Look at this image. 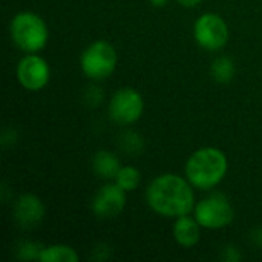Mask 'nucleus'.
I'll return each mask as SVG.
<instances>
[{
    "label": "nucleus",
    "instance_id": "12",
    "mask_svg": "<svg viewBox=\"0 0 262 262\" xmlns=\"http://www.w3.org/2000/svg\"><path fill=\"white\" fill-rule=\"evenodd\" d=\"M92 166H94V172L100 177V178H104V180H112L117 177V173L120 172V161L118 158L107 152V150H100L95 154L94 157V161H92Z\"/></svg>",
    "mask_w": 262,
    "mask_h": 262
},
{
    "label": "nucleus",
    "instance_id": "13",
    "mask_svg": "<svg viewBox=\"0 0 262 262\" xmlns=\"http://www.w3.org/2000/svg\"><path fill=\"white\" fill-rule=\"evenodd\" d=\"M78 255L77 252L64 244H54L49 247H45L40 259L41 262H78Z\"/></svg>",
    "mask_w": 262,
    "mask_h": 262
},
{
    "label": "nucleus",
    "instance_id": "16",
    "mask_svg": "<svg viewBox=\"0 0 262 262\" xmlns=\"http://www.w3.org/2000/svg\"><path fill=\"white\" fill-rule=\"evenodd\" d=\"M43 246L37 244V243H29L25 241L17 247V256L21 261H32V259H40V255L43 252Z\"/></svg>",
    "mask_w": 262,
    "mask_h": 262
},
{
    "label": "nucleus",
    "instance_id": "14",
    "mask_svg": "<svg viewBox=\"0 0 262 262\" xmlns=\"http://www.w3.org/2000/svg\"><path fill=\"white\" fill-rule=\"evenodd\" d=\"M212 75L218 83H229L235 77V63L229 57H218L212 63Z\"/></svg>",
    "mask_w": 262,
    "mask_h": 262
},
{
    "label": "nucleus",
    "instance_id": "9",
    "mask_svg": "<svg viewBox=\"0 0 262 262\" xmlns=\"http://www.w3.org/2000/svg\"><path fill=\"white\" fill-rule=\"evenodd\" d=\"M126 206V190L117 183L103 186L92 201V210L98 218H114Z\"/></svg>",
    "mask_w": 262,
    "mask_h": 262
},
{
    "label": "nucleus",
    "instance_id": "7",
    "mask_svg": "<svg viewBox=\"0 0 262 262\" xmlns=\"http://www.w3.org/2000/svg\"><path fill=\"white\" fill-rule=\"evenodd\" d=\"M144 109L143 97L132 88L117 91L109 104L111 118L120 124H132L140 120Z\"/></svg>",
    "mask_w": 262,
    "mask_h": 262
},
{
    "label": "nucleus",
    "instance_id": "1",
    "mask_svg": "<svg viewBox=\"0 0 262 262\" xmlns=\"http://www.w3.org/2000/svg\"><path fill=\"white\" fill-rule=\"evenodd\" d=\"M146 198L152 210L167 218H180L190 213L195 207L192 186L175 173H164L155 178Z\"/></svg>",
    "mask_w": 262,
    "mask_h": 262
},
{
    "label": "nucleus",
    "instance_id": "19",
    "mask_svg": "<svg viewBox=\"0 0 262 262\" xmlns=\"http://www.w3.org/2000/svg\"><path fill=\"white\" fill-rule=\"evenodd\" d=\"M252 241L256 247L262 249V229H255L252 233Z\"/></svg>",
    "mask_w": 262,
    "mask_h": 262
},
{
    "label": "nucleus",
    "instance_id": "6",
    "mask_svg": "<svg viewBox=\"0 0 262 262\" xmlns=\"http://www.w3.org/2000/svg\"><path fill=\"white\" fill-rule=\"evenodd\" d=\"M193 35L201 48L207 51H218L224 48L229 40V28L221 15L207 12L196 20Z\"/></svg>",
    "mask_w": 262,
    "mask_h": 262
},
{
    "label": "nucleus",
    "instance_id": "15",
    "mask_svg": "<svg viewBox=\"0 0 262 262\" xmlns=\"http://www.w3.org/2000/svg\"><path fill=\"white\" fill-rule=\"evenodd\" d=\"M140 180H141V175L138 172V169L132 167V166H126V167H121L120 172L117 173L115 177V183L126 192H130L134 189L138 187L140 184Z\"/></svg>",
    "mask_w": 262,
    "mask_h": 262
},
{
    "label": "nucleus",
    "instance_id": "4",
    "mask_svg": "<svg viewBox=\"0 0 262 262\" xmlns=\"http://www.w3.org/2000/svg\"><path fill=\"white\" fill-rule=\"evenodd\" d=\"M80 64L83 72L89 78L104 80L115 71L117 66L115 48L106 40L94 41L83 51Z\"/></svg>",
    "mask_w": 262,
    "mask_h": 262
},
{
    "label": "nucleus",
    "instance_id": "20",
    "mask_svg": "<svg viewBox=\"0 0 262 262\" xmlns=\"http://www.w3.org/2000/svg\"><path fill=\"white\" fill-rule=\"evenodd\" d=\"M177 2L181 3V5H184V6H187V8H192V6L198 5L201 0H177Z\"/></svg>",
    "mask_w": 262,
    "mask_h": 262
},
{
    "label": "nucleus",
    "instance_id": "17",
    "mask_svg": "<svg viewBox=\"0 0 262 262\" xmlns=\"http://www.w3.org/2000/svg\"><path fill=\"white\" fill-rule=\"evenodd\" d=\"M143 140L138 134L135 132H124L123 137H121V147L130 154V155H135V154H140L143 150Z\"/></svg>",
    "mask_w": 262,
    "mask_h": 262
},
{
    "label": "nucleus",
    "instance_id": "5",
    "mask_svg": "<svg viewBox=\"0 0 262 262\" xmlns=\"http://www.w3.org/2000/svg\"><path fill=\"white\" fill-rule=\"evenodd\" d=\"M195 218L201 227L216 230L227 227L233 221L235 210L224 193H212L196 204Z\"/></svg>",
    "mask_w": 262,
    "mask_h": 262
},
{
    "label": "nucleus",
    "instance_id": "2",
    "mask_svg": "<svg viewBox=\"0 0 262 262\" xmlns=\"http://www.w3.org/2000/svg\"><path fill=\"white\" fill-rule=\"evenodd\" d=\"M227 173V158L216 147H203L196 150L186 164L189 183L201 190L215 187Z\"/></svg>",
    "mask_w": 262,
    "mask_h": 262
},
{
    "label": "nucleus",
    "instance_id": "18",
    "mask_svg": "<svg viewBox=\"0 0 262 262\" xmlns=\"http://www.w3.org/2000/svg\"><path fill=\"white\" fill-rule=\"evenodd\" d=\"M223 259L227 262H238L241 261V253L236 247L233 246H227L224 249V253H223Z\"/></svg>",
    "mask_w": 262,
    "mask_h": 262
},
{
    "label": "nucleus",
    "instance_id": "21",
    "mask_svg": "<svg viewBox=\"0 0 262 262\" xmlns=\"http://www.w3.org/2000/svg\"><path fill=\"white\" fill-rule=\"evenodd\" d=\"M167 2H169V0H150V3H152L154 6H158V8L164 6V5H166Z\"/></svg>",
    "mask_w": 262,
    "mask_h": 262
},
{
    "label": "nucleus",
    "instance_id": "3",
    "mask_svg": "<svg viewBox=\"0 0 262 262\" xmlns=\"http://www.w3.org/2000/svg\"><path fill=\"white\" fill-rule=\"evenodd\" d=\"M11 37L20 49L26 52H37L46 46L49 32L45 20L38 14L23 11L11 21Z\"/></svg>",
    "mask_w": 262,
    "mask_h": 262
},
{
    "label": "nucleus",
    "instance_id": "10",
    "mask_svg": "<svg viewBox=\"0 0 262 262\" xmlns=\"http://www.w3.org/2000/svg\"><path fill=\"white\" fill-rule=\"evenodd\" d=\"M45 216V206L35 195H21L14 204V218L21 229L37 227Z\"/></svg>",
    "mask_w": 262,
    "mask_h": 262
},
{
    "label": "nucleus",
    "instance_id": "11",
    "mask_svg": "<svg viewBox=\"0 0 262 262\" xmlns=\"http://www.w3.org/2000/svg\"><path fill=\"white\" fill-rule=\"evenodd\" d=\"M200 223L196 218H189L187 215L180 216L173 226L175 241L183 247H193L200 241Z\"/></svg>",
    "mask_w": 262,
    "mask_h": 262
},
{
    "label": "nucleus",
    "instance_id": "8",
    "mask_svg": "<svg viewBox=\"0 0 262 262\" xmlns=\"http://www.w3.org/2000/svg\"><path fill=\"white\" fill-rule=\"evenodd\" d=\"M49 66L46 60L38 55H25L17 66V78L28 91H40L49 81Z\"/></svg>",
    "mask_w": 262,
    "mask_h": 262
}]
</instances>
